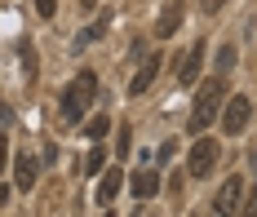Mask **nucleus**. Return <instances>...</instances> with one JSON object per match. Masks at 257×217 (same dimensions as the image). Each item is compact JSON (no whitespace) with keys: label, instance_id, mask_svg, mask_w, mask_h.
<instances>
[{"label":"nucleus","instance_id":"f257e3e1","mask_svg":"<svg viewBox=\"0 0 257 217\" xmlns=\"http://www.w3.org/2000/svg\"><path fill=\"white\" fill-rule=\"evenodd\" d=\"M93 98H98V76H93V71L71 76V84L62 89V120H67V124H84Z\"/></svg>","mask_w":257,"mask_h":217},{"label":"nucleus","instance_id":"f03ea898","mask_svg":"<svg viewBox=\"0 0 257 217\" xmlns=\"http://www.w3.org/2000/svg\"><path fill=\"white\" fill-rule=\"evenodd\" d=\"M226 107V80L222 76H213V80L195 93V111H191V133H204L208 120L217 115V111Z\"/></svg>","mask_w":257,"mask_h":217},{"label":"nucleus","instance_id":"7ed1b4c3","mask_svg":"<svg viewBox=\"0 0 257 217\" xmlns=\"http://www.w3.org/2000/svg\"><path fill=\"white\" fill-rule=\"evenodd\" d=\"M213 164H217V142L213 137H195L191 142V155H186V173L191 177H208Z\"/></svg>","mask_w":257,"mask_h":217},{"label":"nucleus","instance_id":"20e7f679","mask_svg":"<svg viewBox=\"0 0 257 217\" xmlns=\"http://www.w3.org/2000/svg\"><path fill=\"white\" fill-rule=\"evenodd\" d=\"M248 120H253V102L239 93V98H231V102L222 107V133H231V137L244 133V129H248Z\"/></svg>","mask_w":257,"mask_h":217},{"label":"nucleus","instance_id":"39448f33","mask_svg":"<svg viewBox=\"0 0 257 217\" xmlns=\"http://www.w3.org/2000/svg\"><path fill=\"white\" fill-rule=\"evenodd\" d=\"M239 199H244V177H226L213 195V217H235Z\"/></svg>","mask_w":257,"mask_h":217},{"label":"nucleus","instance_id":"423d86ee","mask_svg":"<svg viewBox=\"0 0 257 217\" xmlns=\"http://www.w3.org/2000/svg\"><path fill=\"white\" fill-rule=\"evenodd\" d=\"M182 18H186V0H164V5H160V23H155V36H160V40H169V36L182 27Z\"/></svg>","mask_w":257,"mask_h":217},{"label":"nucleus","instance_id":"0eeeda50","mask_svg":"<svg viewBox=\"0 0 257 217\" xmlns=\"http://www.w3.org/2000/svg\"><path fill=\"white\" fill-rule=\"evenodd\" d=\"M200 67H204V40H195V45L182 54V62H178V84L191 89V84L200 80Z\"/></svg>","mask_w":257,"mask_h":217},{"label":"nucleus","instance_id":"6e6552de","mask_svg":"<svg viewBox=\"0 0 257 217\" xmlns=\"http://www.w3.org/2000/svg\"><path fill=\"white\" fill-rule=\"evenodd\" d=\"M160 182H164V177H160L155 168H138V173L128 177V190H133V199L142 204V199H155V195H160Z\"/></svg>","mask_w":257,"mask_h":217},{"label":"nucleus","instance_id":"1a4fd4ad","mask_svg":"<svg viewBox=\"0 0 257 217\" xmlns=\"http://www.w3.org/2000/svg\"><path fill=\"white\" fill-rule=\"evenodd\" d=\"M160 67H164V58H160V54H151L147 62H142V71H138V76L128 80V93H133V98H142V93H147V89L155 84V76H160Z\"/></svg>","mask_w":257,"mask_h":217},{"label":"nucleus","instance_id":"9d476101","mask_svg":"<svg viewBox=\"0 0 257 217\" xmlns=\"http://www.w3.org/2000/svg\"><path fill=\"white\" fill-rule=\"evenodd\" d=\"M120 190H124V173H120V168H106L102 177H98V186H93V199L106 208V204H111Z\"/></svg>","mask_w":257,"mask_h":217},{"label":"nucleus","instance_id":"9b49d317","mask_svg":"<svg viewBox=\"0 0 257 217\" xmlns=\"http://www.w3.org/2000/svg\"><path fill=\"white\" fill-rule=\"evenodd\" d=\"M36 177H40V164H36V155H31V151H23V155H18V168H14L18 190H31V186H36Z\"/></svg>","mask_w":257,"mask_h":217},{"label":"nucleus","instance_id":"f8f14e48","mask_svg":"<svg viewBox=\"0 0 257 217\" xmlns=\"http://www.w3.org/2000/svg\"><path fill=\"white\" fill-rule=\"evenodd\" d=\"M106 23H111L106 14H102V18H98V23H89V27H84V31H80V36H76V45H80V49H84V45H93V40H102V36H106Z\"/></svg>","mask_w":257,"mask_h":217},{"label":"nucleus","instance_id":"ddd939ff","mask_svg":"<svg viewBox=\"0 0 257 217\" xmlns=\"http://www.w3.org/2000/svg\"><path fill=\"white\" fill-rule=\"evenodd\" d=\"M231 67H235V45H222V49H217V71H213V76L231 80Z\"/></svg>","mask_w":257,"mask_h":217},{"label":"nucleus","instance_id":"4468645a","mask_svg":"<svg viewBox=\"0 0 257 217\" xmlns=\"http://www.w3.org/2000/svg\"><path fill=\"white\" fill-rule=\"evenodd\" d=\"M18 62H23L27 76H36V67H40V62H36V49H31L27 40H18Z\"/></svg>","mask_w":257,"mask_h":217},{"label":"nucleus","instance_id":"2eb2a0df","mask_svg":"<svg viewBox=\"0 0 257 217\" xmlns=\"http://www.w3.org/2000/svg\"><path fill=\"white\" fill-rule=\"evenodd\" d=\"M106 129H111V124H106V115H93V120H84V133L93 137V142H102Z\"/></svg>","mask_w":257,"mask_h":217},{"label":"nucleus","instance_id":"dca6fc26","mask_svg":"<svg viewBox=\"0 0 257 217\" xmlns=\"http://www.w3.org/2000/svg\"><path fill=\"white\" fill-rule=\"evenodd\" d=\"M102 164H106V146H93L84 155V173H102Z\"/></svg>","mask_w":257,"mask_h":217},{"label":"nucleus","instance_id":"f3484780","mask_svg":"<svg viewBox=\"0 0 257 217\" xmlns=\"http://www.w3.org/2000/svg\"><path fill=\"white\" fill-rule=\"evenodd\" d=\"M128 151H133V133H128V129H120V133H115V155L124 160Z\"/></svg>","mask_w":257,"mask_h":217},{"label":"nucleus","instance_id":"a211bd4d","mask_svg":"<svg viewBox=\"0 0 257 217\" xmlns=\"http://www.w3.org/2000/svg\"><path fill=\"white\" fill-rule=\"evenodd\" d=\"M31 5H36L40 18H53V14H58V0H31Z\"/></svg>","mask_w":257,"mask_h":217},{"label":"nucleus","instance_id":"6ab92c4d","mask_svg":"<svg viewBox=\"0 0 257 217\" xmlns=\"http://www.w3.org/2000/svg\"><path fill=\"white\" fill-rule=\"evenodd\" d=\"M244 217H257V190L248 195V199H244Z\"/></svg>","mask_w":257,"mask_h":217},{"label":"nucleus","instance_id":"aec40b11","mask_svg":"<svg viewBox=\"0 0 257 217\" xmlns=\"http://www.w3.org/2000/svg\"><path fill=\"white\" fill-rule=\"evenodd\" d=\"M5 160H9V142H5V133H0V168H5Z\"/></svg>","mask_w":257,"mask_h":217},{"label":"nucleus","instance_id":"412c9836","mask_svg":"<svg viewBox=\"0 0 257 217\" xmlns=\"http://www.w3.org/2000/svg\"><path fill=\"white\" fill-rule=\"evenodd\" d=\"M222 5H226V0H204V14H217Z\"/></svg>","mask_w":257,"mask_h":217},{"label":"nucleus","instance_id":"4be33fe9","mask_svg":"<svg viewBox=\"0 0 257 217\" xmlns=\"http://www.w3.org/2000/svg\"><path fill=\"white\" fill-rule=\"evenodd\" d=\"M5 204H9V186H0V208H5Z\"/></svg>","mask_w":257,"mask_h":217},{"label":"nucleus","instance_id":"5701e85b","mask_svg":"<svg viewBox=\"0 0 257 217\" xmlns=\"http://www.w3.org/2000/svg\"><path fill=\"white\" fill-rule=\"evenodd\" d=\"M106 217H115V213H106Z\"/></svg>","mask_w":257,"mask_h":217}]
</instances>
